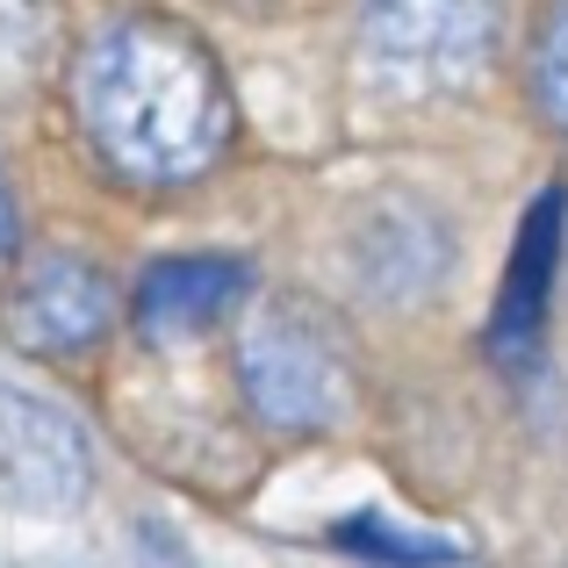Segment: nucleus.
<instances>
[{
    "label": "nucleus",
    "mask_w": 568,
    "mask_h": 568,
    "mask_svg": "<svg viewBox=\"0 0 568 568\" xmlns=\"http://www.w3.org/2000/svg\"><path fill=\"white\" fill-rule=\"evenodd\" d=\"M561 223H568V194L561 187H547L540 202L526 209V223H518V252H511V274H504V295H497V324H489V346H497V361H511V367H526L532 346H540L547 295H555Z\"/></svg>",
    "instance_id": "obj_7"
},
{
    "label": "nucleus",
    "mask_w": 568,
    "mask_h": 568,
    "mask_svg": "<svg viewBox=\"0 0 568 568\" xmlns=\"http://www.w3.org/2000/svg\"><path fill=\"white\" fill-rule=\"evenodd\" d=\"M237 382L245 403L274 432H324L346 410V353L310 310H260L237 338Z\"/></svg>",
    "instance_id": "obj_3"
},
{
    "label": "nucleus",
    "mask_w": 568,
    "mask_h": 568,
    "mask_svg": "<svg viewBox=\"0 0 568 568\" xmlns=\"http://www.w3.org/2000/svg\"><path fill=\"white\" fill-rule=\"evenodd\" d=\"M87 483H94V460L80 425L51 396L0 382V489L37 518H65L87 504Z\"/></svg>",
    "instance_id": "obj_5"
},
{
    "label": "nucleus",
    "mask_w": 568,
    "mask_h": 568,
    "mask_svg": "<svg viewBox=\"0 0 568 568\" xmlns=\"http://www.w3.org/2000/svg\"><path fill=\"white\" fill-rule=\"evenodd\" d=\"M115 281L80 252H37L14 266L8 295H0V324L22 353H87L115 324Z\"/></svg>",
    "instance_id": "obj_4"
},
{
    "label": "nucleus",
    "mask_w": 568,
    "mask_h": 568,
    "mask_svg": "<svg viewBox=\"0 0 568 568\" xmlns=\"http://www.w3.org/2000/svg\"><path fill=\"white\" fill-rule=\"evenodd\" d=\"M338 540L361 547V555H388V561H446V547H403L396 532L375 526V518H353V526H338Z\"/></svg>",
    "instance_id": "obj_10"
},
{
    "label": "nucleus",
    "mask_w": 568,
    "mask_h": 568,
    "mask_svg": "<svg viewBox=\"0 0 568 568\" xmlns=\"http://www.w3.org/2000/svg\"><path fill=\"white\" fill-rule=\"evenodd\" d=\"M540 101L568 130V8L555 14V29H547V43H540Z\"/></svg>",
    "instance_id": "obj_9"
},
{
    "label": "nucleus",
    "mask_w": 568,
    "mask_h": 568,
    "mask_svg": "<svg viewBox=\"0 0 568 568\" xmlns=\"http://www.w3.org/2000/svg\"><path fill=\"white\" fill-rule=\"evenodd\" d=\"M72 101H80L94 152L130 187L202 181L237 138L223 65L194 29L166 14H123V22L94 29L72 72Z\"/></svg>",
    "instance_id": "obj_1"
},
{
    "label": "nucleus",
    "mask_w": 568,
    "mask_h": 568,
    "mask_svg": "<svg viewBox=\"0 0 568 568\" xmlns=\"http://www.w3.org/2000/svg\"><path fill=\"white\" fill-rule=\"evenodd\" d=\"M51 51V0H0V80H22Z\"/></svg>",
    "instance_id": "obj_8"
},
{
    "label": "nucleus",
    "mask_w": 568,
    "mask_h": 568,
    "mask_svg": "<svg viewBox=\"0 0 568 568\" xmlns=\"http://www.w3.org/2000/svg\"><path fill=\"white\" fill-rule=\"evenodd\" d=\"M497 51V0H367L361 72L388 101H432L468 87Z\"/></svg>",
    "instance_id": "obj_2"
},
{
    "label": "nucleus",
    "mask_w": 568,
    "mask_h": 568,
    "mask_svg": "<svg viewBox=\"0 0 568 568\" xmlns=\"http://www.w3.org/2000/svg\"><path fill=\"white\" fill-rule=\"evenodd\" d=\"M22 245V216H14V194H8V181H0V260Z\"/></svg>",
    "instance_id": "obj_11"
},
{
    "label": "nucleus",
    "mask_w": 568,
    "mask_h": 568,
    "mask_svg": "<svg viewBox=\"0 0 568 568\" xmlns=\"http://www.w3.org/2000/svg\"><path fill=\"white\" fill-rule=\"evenodd\" d=\"M252 274L231 252H187V260H166L138 281V332L159 338V346H181V338H202L209 324H223L237 303H245Z\"/></svg>",
    "instance_id": "obj_6"
}]
</instances>
